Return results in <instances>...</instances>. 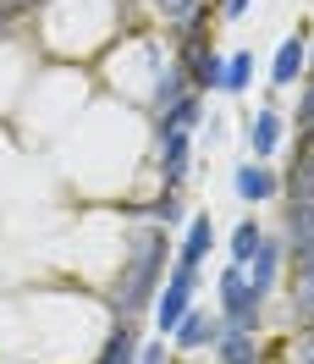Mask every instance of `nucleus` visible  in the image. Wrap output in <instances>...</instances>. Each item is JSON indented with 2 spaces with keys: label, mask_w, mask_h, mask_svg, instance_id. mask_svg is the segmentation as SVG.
<instances>
[{
  "label": "nucleus",
  "mask_w": 314,
  "mask_h": 364,
  "mask_svg": "<svg viewBox=\"0 0 314 364\" xmlns=\"http://www.w3.org/2000/svg\"><path fill=\"white\" fill-rule=\"evenodd\" d=\"M160 265H166V227H138L133 232V249H127V265L111 287V304L121 320H138L149 309V298L160 287Z\"/></svg>",
  "instance_id": "obj_1"
},
{
  "label": "nucleus",
  "mask_w": 314,
  "mask_h": 364,
  "mask_svg": "<svg viewBox=\"0 0 314 364\" xmlns=\"http://www.w3.org/2000/svg\"><path fill=\"white\" fill-rule=\"evenodd\" d=\"M259 304H265V298L254 293L248 271H243V265H226V271H221V309H226V326L254 331V326H259Z\"/></svg>",
  "instance_id": "obj_2"
},
{
  "label": "nucleus",
  "mask_w": 314,
  "mask_h": 364,
  "mask_svg": "<svg viewBox=\"0 0 314 364\" xmlns=\"http://www.w3.org/2000/svg\"><path fill=\"white\" fill-rule=\"evenodd\" d=\"M193 282H199V265H171V282L160 287V309H155L160 337H171V331L182 326V315H188V298H193Z\"/></svg>",
  "instance_id": "obj_3"
},
{
  "label": "nucleus",
  "mask_w": 314,
  "mask_h": 364,
  "mask_svg": "<svg viewBox=\"0 0 314 364\" xmlns=\"http://www.w3.org/2000/svg\"><path fill=\"white\" fill-rule=\"evenodd\" d=\"M292 315L298 326H314V249L292 254Z\"/></svg>",
  "instance_id": "obj_4"
},
{
  "label": "nucleus",
  "mask_w": 314,
  "mask_h": 364,
  "mask_svg": "<svg viewBox=\"0 0 314 364\" xmlns=\"http://www.w3.org/2000/svg\"><path fill=\"white\" fill-rule=\"evenodd\" d=\"M287 193L292 199H314V127H303V138H298V155H292V171H287Z\"/></svg>",
  "instance_id": "obj_5"
},
{
  "label": "nucleus",
  "mask_w": 314,
  "mask_h": 364,
  "mask_svg": "<svg viewBox=\"0 0 314 364\" xmlns=\"http://www.w3.org/2000/svg\"><path fill=\"white\" fill-rule=\"evenodd\" d=\"M188 94H199V89H193V77H188V67H166L155 77V111H171V105H182Z\"/></svg>",
  "instance_id": "obj_6"
},
{
  "label": "nucleus",
  "mask_w": 314,
  "mask_h": 364,
  "mask_svg": "<svg viewBox=\"0 0 314 364\" xmlns=\"http://www.w3.org/2000/svg\"><path fill=\"white\" fill-rule=\"evenodd\" d=\"M215 348H221V364H259V348H254V331H243V326H221V337H215Z\"/></svg>",
  "instance_id": "obj_7"
},
{
  "label": "nucleus",
  "mask_w": 314,
  "mask_h": 364,
  "mask_svg": "<svg viewBox=\"0 0 314 364\" xmlns=\"http://www.w3.org/2000/svg\"><path fill=\"white\" fill-rule=\"evenodd\" d=\"M287 243H292V254H309L314 249V199H292V210H287Z\"/></svg>",
  "instance_id": "obj_8"
},
{
  "label": "nucleus",
  "mask_w": 314,
  "mask_h": 364,
  "mask_svg": "<svg viewBox=\"0 0 314 364\" xmlns=\"http://www.w3.org/2000/svg\"><path fill=\"white\" fill-rule=\"evenodd\" d=\"M199 111H204V100H199V94H188L182 105L160 111V144H166V138H188V133H193V122H199Z\"/></svg>",
  "instance_id": "obj_9"
},
{
  "label": "nucleus",
  "mask_w": 314,
  "mask_h": 364,
  "mask_svg": "<svg viewBox=\"0 0 314 364\" xmlns=\"http://www.w3.org/2000/svg\"><path fill=\"white\" fill-rule=\"evenodd\" d=\"M182 67H188V77H193V89H221V72H226V61L221 55H215V50L210 45H199L193 50V55H188V61H182Z\"/></svg>",
  "instance_id": "obj_10"
},
{
  "label": "nucleus",
  "mask_w": 314,
  "mask_h": 364,
  "mask_svg": "<svg viewBox=\"0 0 314 364\" xmlns=\"http://www.w3.org/2000/svg\"><path fill=\"white\" fill-rule=\"evenodd\" d=\"M171 337H177V348H204V342L221 337V320H210L204 309H188V315H182V326L171 331Z\"/></svg>",
  "instance_id": "obj_11"
},
{
  "label": "nucleus",
  "mask_w": 314,
  "mask_h": 364,
  "mask_svg": "<svg viewBox=\"0 0 314 364\" xmlns=\"http://www.w3.org/2000/svg\"><path fill=\"white\" fill-rule=\"evenodd\" d=\"M303 61H309L303 39H287V45L276 50V67H270V83H276V89H292V77L303 72Z\"/></svg>",
  "instance_id": "obj_12"
},
{
  "label": "nucleus",
  "mask_w": 314,
  "mask_h": 364,
  "mask_svg": "<svg viewBox=\"0 0 314 364\" xmlns=\"http://www.w3.org/2000/svg\"><path fill=\"white\" fill-rule=\"evenodd\" d=\"M276 188H281V182L270 177L265 166H237V199H248V205H259V199H270V193H276Z\"/></svg>",
  "instance_id": "obj_13"
},
{
  "label": "nucleus",
  "mask_w": 314,
  "mask_h": 364,
  "mask_svg": "<svg viewBox=\"0 0 314 364\" xmlns=\"http://www.w3.org/2000/svg\"><path fill=\"white\" fill-rule=\"evenodd\" d=\"M248 265H254V293L265 298L270 287H276V271H281V243H259V249H254V259H248Z\"/></svg>",
  "instance_id": "obj_14"
},
{
  "label": "nucleus",
  "mask_w": 314,
  "mask_h": 364,
  "mask_svg": "<svg viewBox=\"0 0 314 364\" xmlns=\"http://www.w3.org/2000/svg\"><path fill=\"white\" fill-rule=\"evenodd\" d=\"M160 171H166V188H182L188 182V138H166L160 144Z\"/></svg>",
  "instance_id": "obj_15"
},
{
  "label": "nucleus",
  "mask_w": 314,
  "mask_h": 364,
  "mask_svg": "<svg viewBox=\"0 0 314 364\" xmlns=\"http://www.w3.org/2000/svg\"><path fill=\"white\" fill-rule=\"evenodd\" d=\"M99 364H138V331H133V320H121V326H116V337L105 342Z\"/></svg>",
  "instance_id": "obj_16"
},
{
  "label": "nucleus",
  "mask_w": 314,
  "mask_h": 364,
  "mask_svg": "<svg viewBox=\"0 0 314 364\" xmlns=\"http://www.w3.org/2000/svg\"><path fill=\"white\" fill-rule=\"evenodd\" d=\"M210 243H215V227L210 221H188V243H182V254H177V265H199L204 254H210Z\"/></svg>",
  "instance_id": "obj_17"
},
{
  "label": "nucleus",
  "mask_w": 314,
  "mask_h": 364,
  "mask_svg": "<svg viewBox=\"0 0 314 364\" xmlns=\"http://www.w3.org/2000/svg\"><path fill=\"white\" fill-rule=\"evenodd\" d=\"M248 83H254V50H237V55L226 61V72H221V89L226 94H243Z\"/></svg>",
  "instance_id": "obj_18"
},
{
  "label": "nucleus",
  "mask_w": 314,
  "mask_h": 364,
  "mask_svg": "<svg viewBox=\"0 0 314 364\" xmlns=\"http://www.w3.org/2000/svg\"><path fill=\"white\" fill-rule=\"evenodd\" d=\"M276 144H281V116H276V111H259V116H254V149L270 155Z\"/></svg>",
  "instance_id": "obj_19"
},
{
  "label": "nucleus",
  "mask_w": 314,
  "mask_h": 364,
  "mask_svg": "<svg viewBox=\"0 0 314 364\" xmlns=\"http://www.w3.org/2000/svg\"><path fill=\"white\" fill-rule=\"evenodd\" d=\"M259 243H265V232H259V221H243V227L232 232V259H237V265H248Z\"/></svg>",
  "instance_id": "obj_20"
},
{
  "label": "nucleus",
  "mask_w": 314,
  "mask_h": 364,
  "mask_svg": "<svg viewBox=\"0 0 314 364\" xmlns=\"http://www.w3.org/2000/svg\"><path fill=\"white\" fill-rule=\"evenodd\" d=\"M155 11H160V23H177V28H188L193 17H199V0H155Z\"/></svg>",
  "instance_id": "obj_21"
},
{
  "label": "nucleus",
  "mask_w": 314,
  "mask_h": 364,
  "mask_svg": "<svg viewBox=\"0 0 314 364\" xmlns=\"http://www.w3.org/2000/svg\"><path fill=\"white\" fill-rule=\"evenodd\" d=\"M155 215H160V227H166V221H177V215H182V199H177V188H166V199L155 205Z\"/></svg>",
  "instance_id": "obj_22"
},
{
  "label": "nucleus",
  "mask_w": 314,
  "mask_h": 364,
  "mask_svg": "<svg viewBox=\"0 0 314 364\" xmlns=\"http://www.w3.org/2000/svg\"><path fill=\"white\" fill-rule=\"evenodd\" d=\"M292 353H298V364H314V326L298 331V348H292Z\"/></svg>",
  "instance_id": "obj_23"
},
{
  "label": "nucleus",
  "mask_w": 314,
  "mask_h": 364,
  "mask_svg": "<svg viewBox=\"0 0 314 364\" xmlns=\"http://www.w3.org/2000/svg\"><path fill=\"white\" fill-rule=\"evenodd\" d=\"M298 127H314V83H309V94H303V105H298Z\"/></svg>",
  "instance_id": "obj_24"
},
{
  "label": "nucleus",
  "mask_w": 314,
  "mask_h": 364,
  "mask_svg": "<svg viewBox=\"0 0 314 364\" xmlns=\"http://www.w3.org/2000/svg\"><path fill=\"white\" fill-rule=\"evenodd\" d=\"M138 364H166V348H160V342H149V348L138 353Z\"/></svg>",
  "instance_id": "obj_25"
},
{
  "label": "nucleus",
  "mask_w": 314,
  "mask_h": 364,
  "mask_svg": "<svg viewBox=\"0 0 314 364\" xmlns=\"http://www.w3.org/2000/svg\"><path fill=\"white\" fill-rule=\"evenodd\" d=\"M248 11V0H226V17H243Z\"/></svg>",
  "instance_id": "obj_26"
},
{
  "label": "nucleus",
  "mask_w": 314,
  "mask_h": 364,
  "mask_svg": "<svg viewBox=\"0 0 314 364\" xmlns=\"http://www.w3.org/2000/svg\"><path fill=\"white\" fill-rule=\"evenodd\" d=\"M309 67H314V50H309Z\"/></svg>",
  "instance_id": "obj_27"
}]
</instances>
